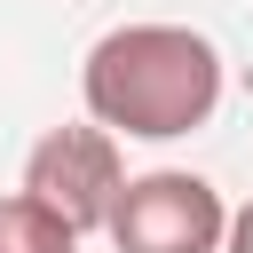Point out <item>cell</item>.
I'll list each match as a JSON object with an SVG mask.
<instances>
[{
  "instance_id": "obj_1",
  "label": "cell",
  "mask_w": 253,
  "mask_h": 253,
  "mask_svg": "<svg viewBox=\"0 0 253 253\" xmlns=\"http://www.w3.org/2000/svg\"><path fill=\"white\" fill-rule=\"evenodd\" d=\"M221 47L190 24H119L79 63V103L126 142H182L221 111Z\"/></svg>"
},
{
  "instance_id": "obj_2",
  "label": "cell",
  "mask_w": 253,
  "mask_h": 253,
  "mask_svg": "<svg viewBox=\"0 0 253 253\" xmlns=\"http://www.w3.org/2000/svg\"><path fill=\"white\" fill-rule=\"evenodd\" d=\"M32 206H47L63 229H111V206L126 190V158H119V134L95 126V119H71V126H47L32 150H24V182H16Z\"/></svg>"
},
{
  "instance_id": "obj_3",
  "label": "cell",
  "mask_w": 253,
  "mask_h": 253,
  "mask_svg": "<svg viewBox=\"0 0 253 253\" xmlns=\"http://www.w3.org/2000/svg\"><path fill=\"white\" fill-rule=\"evenodd\" d=\"M103 237H111L119 253H221L229 206H221V190H213L206 174H190V166H150V174H126Z\"/></svg>"
},
{
  "instance_id": "obj_4",
  "label": "cell",
  "mask_w": 253,
  "mask_h": 253,
  "mask_svg": "<svg viewBox=\"0 0 253 253\" xmlns=\"http://www.w3.org/2000/svg\"><path fill=\"white\" fill-rule=\"evenodd\" d=\"M0 253H79V229H63L47 206H32L16 190V198H0Z\"/></svg>"
},
{
  "instance_id": "obj_5",
  "label": "cell",
  "mask_w": 253,
  "mask_h": 253,
  "mask_svg": "<svg viewBox=\"0 0 253 253\" xmlns=\"http://www.w3.org/2000/svg\"><path fill=\"white\" fill-rule=\"evenodd\" d=\"M221 253H253V198L229 206V237H221Z\"/></svg>"
}]
</instances>
